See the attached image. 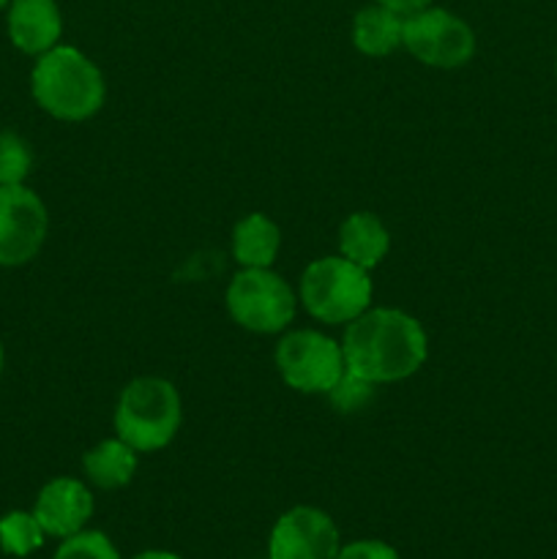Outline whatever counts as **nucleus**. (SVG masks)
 I'll list each match as a JSON object with an SVG mask.
<instances>
[{"mask_svg": "<svg viewBox=\"0 0 557 559\" xmlns=\"http://www.w3.org/2000/svg\"><path fill=\"white\" fill-rule=\"evenodd\" d=\"M344 366L353 374L386 385L413 377L429 358L424 325L402 309H366L344 325Z\"/></svg>", "mask_w": 557, "mask_h": 559, "instance_id": "obj_1", "label": "nucleus"}, {"mask_svg": "<svg viewBox=\"0 0 557 559\" xmlns=\"http://www.w3.org/2000/svg\"><path fill=\"white\" fill-rule=\"evenodd\" d=\"M31 93L47 115L80 123L104 107L107 82L102 69L85 52L58 44L49 52L38 55L31 71Z\"/></svg>", "mask_w": 557, "mask_h": 559, "instance_id": "obj_2", "label": "nucleus"}, {"mask_svg": "<svg viewBox=\"0 0 557 559\" xmlns=\"http://www.w3.org/2000/svg\"><path fill=\"white\" fill-rule=\"evenodd\" d=\"M183 420L178 388L162 377H137L115 404V437L137 453H156L175 440Z\"/></svg>", "mask_w": 557, "mask_h": 559, "instance_id": "obj_3", "label": "nucleus"}, {"mask_svg": "<svg viewBox=\"0 0 557 559\" xmlns=\"http://www.w3.org/2000/svg\"><path fill=\"white\" fill-rule=\"evenodd\" d=\"M369 271L355 262L336 257H320L309 262L300 276L298 300L306 314L325 325H347L358 320L366 309H371Z\"/></svg>", "mask_w": 557, "mask_h": 559, "instance_id": "obj_4", "label": "nucleus"}, {"mask_svg": "<svg viewBox=\"0 0 557 559\" xmlns=\"http://www.w3.org/2000/svg\"><path fill=\"white\" fill-rule=\"evenodd\" d=\"M224 304L235 325L271 336L287 331L295 320L298 295L271 267H244L229 282Z\"/></svg>", "mask_w": 557, "mask_h": 559, "instance_id": "obj_5", "label": "nucleus"}, {"mask_svg": "<svg viewBox=\"0 0 557 559\" xmlns=\"http://www.w3.org/2000/svg\"><path fill=\"white\" fill-rule=\"evenodd\" d=\"M276 369L284 385L298 393H325L342 380L344 353L342 342L320 331H289L276 344Z\"/></svg>", "mask_w": 557, "mask_h": 559, "instance_id": "obj_6", "label": "nucleus"}, {"mask_svg": "<svg viewBox=\"0 0 557 559\" xmlns=\"http://www.w3.org/2000/svg\"><path fill=\"white\" fill-rule=\"evenodd\" d=\"M402 47L431 69H459L475 55V33L462 16L437 5L404 16Z\"/></svg>", "mask_w": 557, "mask_h": 559, "instance_id": "obj_7", "label": "nucleus"}, {"mask_svg": "<svg viewBox=\"0 0 557 559\" xmlns=\"http://www.w3.org/2000/svg\"><path fill=\"white\" fill-rule=\"evenodd\" d=\"M49 213L25 183L0 186V265L20 267L38 257L47 240Z\"/></svg>", "mask_w": 557, "mask_h": 559, "instance_id": "obj_8", "label": "nucleus"}, {"mask_svg": "<svg viewBox=\"0 0 557 559\" xmlns=\"http://www.w3.org/2000/svg\"><path fill=\"white\" fill-rule=\"evenodd\" d=\"M339 527L315 506H295L276 519L268 538V559H336Z\"/></svg>", "mask_w": 557, "mask_h": 559, "instance_id": "obj_9", "label": "nucleus"}, {"mask_svg": "<svg viewBox=\"0 0 557 559\" xmlns=\"http://www.w3.org/2000/svg\"><path fill=\"white\" fill-rule=\"evenodd\" d=\"M33 516L38 519L47 538L66 540L82 533L93 516V495L82 480L52 478L38 491Z\"/></svg>", "mask_w": 557, "mask_h": 559, "instance_id": "obj_10", "label": "nucleus"}, {"mask_svg": "<svg viewBox=\"0 0 557 559\" xmlns=\"http://www.w3.org/2000/svg\"><path fill=\"white\" fill-rule=\"evenodd\" d=\"M63 36V16L55 0H11L9 38L20 52L44 55L58 47Z\"/></svg>", "mask_w": 557, "mask_h": 559, "instance_id": "obj_11", "label": "nucleus"}, {"mask_svg": "<svg viewBox=\"0 0 557 559\" xmlns=\"http://www.w3.org/2000/svg\"><path fill=\"white\" fill-rule=\"evenodd\" d=\"M388 251H391V233L375 213L358 211L344 218L339 227V254L366 271L380 265Z\"/></svg>", "mask_w": 557, "mask_h": 559, "instance_id": "obj_12", "label": "nucleus"}, {"mask_svg": "<svg viewBox=\"0 0 557 559\" xmlns=\"http://www.w3.org/2000/svg\"><path fill=\"white\" fill-rule=\"evenodd\" d=\"M282 249V229L265 213H249L233 227V257L240 267H271Z\"/></svg>", "mask_w": 557, "mask_h": 559, "instance_id": "obj_13", "label": "nucleus"}, {"mask_svg": "<svg viewBox=\"0 0 557 559\" xmlns=\"http://www.w3.org/2000/svg\"><path fill=\"white\" fill-rule=\"evenodd\" d=\"M404 16L386 5H366L353 20V44L360 55L369 58H386L402 47Z\"/></svg>", "mask_w": 557, "mask_h": 559, "instance_id": "obj_14", "label": "nucleus"}, {"mask_svg": "<svg viewBox=\"0 0 557 559\" xmlns=\"http://www.w3.org/2000/svg\"><path fill=\"white\" fill-rule=\"evenodd\" d=\"M137 456L140 453L129 442L112 437V440H102L98 445H93L82 456V469H85L87 480L93 486L104 491H115L131 484L137 473Z\"/></svg>", "mask_w": 557, "mask_h": 559, "instance_id": "obj_15", "label": "nucleus"}, {"mask_svg": "<svg viewBox=\"0 0 557 559\" xmlns=\"http://www.w3.org/2000/svg\"><path fill=\"white\" fill-rule=\"evenodd\" d=\"M47 533L33 511H11L0 516V549L9 557H31L44 546Z\"/></svg>", "mask_w": 557, "mask_h": 559, "instance_id": "obj_16", "label": "nucleus"}, {"mask_svg": "<svg viewBox=\"0 0 557 559\" xmlns=\"http://www.w3.org/2000/svg\"><path fill=\"white\" fill-rule=\"evenodd\" d=\"M33 151L20 134L3 131L0 134V186H20L31 175Z\"/></svg>", "mask_w": 557, "mask_h": 559, "instance_id": "obj_17", "label": "nucleus"}, {"mask_svg": "<svg viewBox=\"0 0 557 559\" xmlns=\"http://www.w3.org/2000/svg\"><path fill=\"white\" fill-rule=\"evenodd\" d=\"M52 559H120L112 540L98 530H82L71 538L60 540Z\"/></svg>", "mask_w": 557, "mask_h": 559, "instance_id": "obj_18", "label": "nucleus"}, {"mask_svg": "<svg viewBox=\"0 0 557 559\" xmlns=\"http://www.w3.org/2000/svg\"><path fill=\"white\" fill-rule=\"evenodd\" d=\"M328 399H331V404L339 413H358V409H364L375 399V382L344 369L342 380L328 391Z\"/></svg>", "mask_w": 557, "mask_h": 559, "instance_id": "obj_19", "label": "nucleus"}, {"mask_svg": "<svg viewBox=\"0 0 557 559\" xmlns=\"http://www.w3.org/2000/svg\"><path fill=\"white\" fill-rule=\"evenodd\" d=\"M336 559H402L399 551L393 549L386 540H353V544H344L339 549Z\"/></svg>", "mask_w": 557, "mask_h": 559, "instance_id": "obj_20", "label": "nucleus"}, {"mask_svg": "<svg viewBox=\"0 0 557 559\" xmlns=\"http://www.w3.org/2000/svg\"><path fill=\"white\" fill-rule=\"evenodd\" d=\"M375 3L386 5V9L396 11V14H402V16H410V14H415V11L431 5V0H375Z\"/></svg>", "mask_w": 557, "mask_h": 559, "instance_id": "obj_21", "label": "nucleus"}, {"mask_svg": "<svg viewBox=\"0 0 557 559\" xmlns=\"http://www.w3.org/2000/svg\"><path fill=\"white\" fill-rule=\"evenodd\" d=\"M131 559H183V557H178V555H175V551L147 549V551H140V555H134Z\"/></svg>", "mask_w": 557, "mask_h": 559, "instance_id": "obj_22", "label": "nucleus"}, {"mask_svg": "<svg viewBox=\"0 0 557 559\" xmlns=\"http://www.w3.org/2000/svg\"><path fill=\"white\" fill-rule=\"evenodd\" d=\"M3 364H5V355H3V344H0V374H3Z\"/></svg>", "mask_w": 557, "mask_h": 559, "instance_id": "obj_23", "label": "nucleus"}, {"mask_svg": "<svg viewBox=\"0 0 557 559\" xmlns=\"http://www.w3.org/2000/svg\"><path fill=\"white\" fill-rule=\"evenodd\" d=\"M11 3V0H0V9H3V5H9Z\"/></svg>", "mask_w": 557, "mask_h": 559, "instance_id": "obj_24", "label": "nucleus"}]
</instances>
